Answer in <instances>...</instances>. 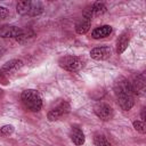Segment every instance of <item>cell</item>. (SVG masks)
Instances as JSON below:
<instances>
[{
  "label": "cell",
  "mask_w": 146,
  "mask_h": 146,
  "mask_svg": "<svg viewBox=\"0 0 146 146\" xmlns=\"http://www.w3.org/2000/svg\"><path fill=\"white\" fill-rule=\"evenodd\" d=\"M114 92L121 110L129 111L135 105V94L131 89L130 82L125 78L120 76L114 82Z\"/></svg>",
  "instance_id": "1"
},
{
  "label": "cell",
  "mask_w": 146,
  "mask_h": 146,
  "mask_svg": "<svg viewBox=\"0 0 146 146\" xmlns=\"http://www.w3.org/2000/svg\"><path fill=\"white\" fill-rule=\"evenodd\" d=\"M21 100L23 105L32 112H38L42 107V97L40 92L35 89H26L21 95Z\"/></svg>",
  "instance_id": "2"
},
{
  "label": "cell",
  "mask_w": 146,
  "mask_h": 146,
  "mask_svg": "<svg viewBox=\"0 0 146 146\" xmlns=\"http://www.w3.org/2000/svg\"><path fill=\"white\" fill-rule=\"evenodd\" d=\"M58 65L68 71V72H78L80 70H82L83 67V60L78 57V56H72V55H68V56H63L59 58L58 60Z\"/></svg>",
  "instance_id": "3"
},
{
  "label": "cell",
  "mask_w": 146,
  "mask_h": 146,
  "mask_svg": "<svg viewBox=\"0 0 146 146\" xmlns=\"http://www.w3.org/2000/svg\"><path fill=\"white\" fill-rule=\"evenodd\" d=\"M70 110H71V106L67 102L63 100L62 103H59L56 107H54L52 110H50L48 112V120L49 121H57L59 120L60 117L65 116L66 114L70 113Z\"/></svg>",
  "instance_id": "4"
},
{
  "label": "cell",
  "mask_w": 146,
  "mask_h": 146,
  "mask_svg": "<svg viewBox=\"0 0 146 146\" xmlns=\"http://www.w3.org/2000/svg\"><path fill=\"white\" fill-rule=\"evenodd\" d=\"M0 36L1 38H16L22 39L26 36V33L23 29L15 25H3L0 27Z\"/></svg>",
  "instance_id": "5"
},
{
  "label": "cell",
  "mask_w": 146,
  "mask_h": 146,
  "mask_svg": "<svg viewBox=\"0 0 146 146\" xmlns=\"http://www.w3.org/2000/svg\"><path fill=\"white\" fill-rule=\"evenodd\" d=\"M94 111H95V114H96L100 120H103V121H108V120H111V119L113 117V115H114L113 108H112L110 105L104 104V103H100V104L96 105L95 108H94Z\"/></svg>",
  "instance_id": "6"
},
{
  "label": "cell",
  "mask_w": 146,
  "mask_h": 146,
  "mask_svg": "<svg viewBox=\"0 0 146 146\" xmlns=\"http://www.w3.org/2000/svg\"><path fill=\"white\" fill-rule=\"evenodd\" d=\"M111 55H112V49L107 46L96 47L90 51V56L95 60H106L111 57Z\"/></svg>",
  "instance_id": "7"
},
{
  "label": "cell",
  "mask_w": 146,
  "mask_h": 146,
  "mask_svg": "<svg viewBox=\"0 0 146 146\" xmlns=\"http://www.w3.org/2000/svg\"><path fill=\"white\" fill-rule=\"evenodd\" d=\"M22 66H23V62L21 59H11V60L6 62L2 65V67L0 68V72L2 74H10V73L19 70Z\"/></svg>",
  "instance_id": "8"
},
{
  "label": "cell",
  "mask_w": 146,
  "mask_h": 146,
  "mask_svg": "<svg viewBox=\"0 0 146 146\" xmlns=\"http://www.w3.org/2000/svg\"><path fill=\"white\" fill-rule=\"evenodd\" d=\"M70 137H71V140H72L75 145H78V146L83 145L84 141H86V137H84L83 131H82L79 127H76V125L72 127L71 132H70Z\"/></svg>",
  "instance_id": "9"
},
{
  "label": "cell",
  "mask_w": 146,
  "mask_h": 146,
  "mask_svg": "<svg viewBox=\"0 0 146 146\" xmlns=\"http://www.w3.org/2000/svg\"><path fill=\"white\" fill-rule=\"evenodd\" d=\"M130 86H131V89H132L135 95L141 94L145 89V76H144V74L136 75L133 78L132 82H130Z\"/></svg>",
  "instance_id": "10"
},
{
  "label": "cell",
  "mask_w": 146,
  "mask_h": 146,
  "mask_svg": "<svg viewBox=\"0 0 146 146\" xmlns=\"http://www.w3.org/2000/svg\"><path fill=\"white\" fill-rule=\"evenodd\" d=\"M129 42H130V36H129V33L125 31V32H123L117 38V41H116V52L119 55H121L122 52H124V50L129 46Z\"/></svg>",
  "instance_id": "11"
},
{
  "label": "cell",
  "mask_w": 146,
  "mask_h": 146,
  "mask_svg": "<svg viewBox=\"0 0 146 146\" xmlns=\"http://www.w3.org/2000/svg\"><path fill=\"white\" fill-rule=\"evenodd\" d=\"M33 1H18L16 5V11L22 16H31Z\"/></svg>",
  "instance_id": "12"
},
{
  "label": "cell",
  "mask_w": 146,
  "mask_h": 146,
  "mask_svg": "<svg viewBox=\"0 0 146 146\" xmlns=\"http://www.w3.org/2000/svg\"><path fill=\"white\" fill-rule=\"evenodd\" d=\"M111 33H112V26H110V25H102V26H98V27L92 30L91 36L94 39H103V38L108 36Z\"/></svg>",
  "instance_id": "13"
},
{
  "label": "cell",
  "mask_w": 146,
  "mask_h": 146,
  "mask_svg": "<svg viewBox=\"0 0 146 146\" xmlns=\"http://www.w3.org/2000/svg\"><path fill=\"white\" fill-rule=\"evenodd\" d=\"M90 25H91V18L82 16V18L75 24V32L78 34H86L89 31Z\"/></svg>",
  "instance_id": "14"
},
{
  "label": "cell",
  "mask_w": 146,
  "mask_h": 146,
  "mask_svg": "<svg viewBox=\"0 0 146 146\" xmlns=\"http://www.w3.org/2000/svg\"><path fill=\"white\" fill-rule=\"evenodd\" d=\"M106 10H107V8L103 2H95V3L91 5L92 16H100V15L105 14Z\"/></svg>",
  "instance_id": "15"
},
{
  "label": "cell",
  "mask_w": 146,
  "mask_h": 146,
  "mask_svg": "<svg viewBox=\"0 0 146 146\" xmlns=\"http://www.w3.org/2000/svg\"><path fill=\"white\" fill-rule=\"evenodd\" d=\"M94 144L95 146H111L108 139L102 133H96L94 136Z\"/></svg>",
  "instance_id": "16"
},
{
  "label": "cell",
  "mask_w": 146,
  "mask_h": 146,
  "mask_svg": "<svg viewBox=\"0 0 146 146\" xmlns=\"http://www.w3.org/2000/svg\"><path fill=\"white\" fill-rule=\"evenodd\" d=\"M13 132H14V127L11 124H6V125L1 127V129H0V135L3 137L10 136Z\"/></svg>",
  "instance_id": "17"
},
{
  "label": "cell",
  "mask_w": 146,
  "mask_h": 146,
  "mask_svg": "<svg viewBox=\"0 0 146 146\" xmlns=\"http://www.w3.org/2000/svg\"><path fill=\"white\" fill-rule=\"evenodd\" d=\"M133 128L136 131L140 132V133H145L146 132V125L144 121H133Z\"/></svg>",
  "instance_id": "18"
},
{
  "label": "cell",
  "mask_w": 146,
  "mask_h": 146,
  "mask_svg": "<svg viewBox=\"0 0 146 146\" xmlns=\"http://www.w3.org/2000/svg\"><path fill=\"white\" fill-rule=\"evenodd\" d=\"M8 16V9L0 6V18H5Z\"/></svg>",
  "instance_id": "19"
},
{
  "label": "cell",
  "mask_w": 146,
  "mask_h": 146,
  "mask_svg": "<svg viewBox=\"0 0 146 146\" xmlns=\"http://www.w3.org/2000/svg\"><path fill=\"white\" fill-rule=\"evenodd\" d=\"M141 121H145V108L141 110Z\"/></svg>",
  "instance_id": "20"
},
{
  "label": "cell",
  "mask_w": 146,
  "mask_h": 146,
  "mask_svg": "<svg viewBox=\"0 0 146 146\" xmlns=\"http://www.w3.org/2000/svg\"><path fill=\"white\" fill-rule=\"evenodd\" d=\"M36 146H38V145H36Z\"/></svg>",
  "instance_id": "21"
}]
</instances>
